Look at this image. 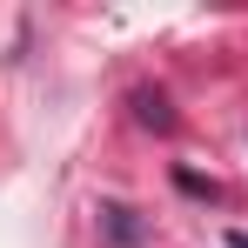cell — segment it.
<instances>
[{"mask_svg":"<svg viewBox=\"0 0 248 248\" xmlns=\"http://www.w3.org/2000/svg\"><path fill=\"white\" fill-rule=\"evenodd\" d=\"M101 228H108V242H114V248H134L141 235H148V228L134 221V208H121V202H108V208H101Z\"/></svg>","mask_w":248,"mask_h":248,"instance_id":"1","label":"cell"},{"mask_svg":"<svg viewBox=\"0 0 248 248\" xmlns=\"http://www.w3.org/2000/svg\"><path fill=\"white\" fill-rule=\"evenodd\" d=\"M134 114L155 127V134H168V127H174V114H168V101H161V94H134Z\"/></svg>","mask_w":248,"mask_h":248,"instance_id":"2","label":"cell"},{"mask_svg":"<svg viewBox=\"0 0 248 248\" xmlns=\"http://www.w3.org/2000/svg\"><path fill=\"white\" fill-rule=\"evenodd\" d=\"M174 181H181V188H188V195H208V202H215V195H221V188H215V181H202V174H188V168H181V174H174Z\"/></svg>","mask_w":248,"mask_h":248,"instance_id":"3","label":"cell"}]
</instances>
